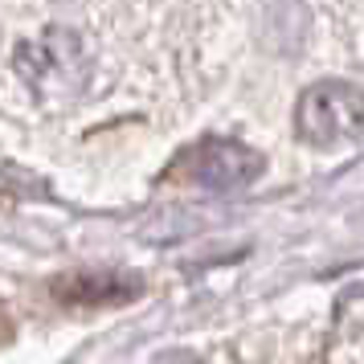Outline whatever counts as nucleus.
I'll return each instance as SVG.
<instances>
[{
	"label": "nucleus",
	"instance_id": "f257e3e1",
	"mask_svg": "<svg viewBox=\"0 0 364 364\" xmlns=\"http://www.w3.org/2000/svg\"><path fill=\"white\" fill-rule=\"evenodd\" d=\"M13 74L25 95L46 107H66L86 95L95 78V53L78 29H41L37 37L21 41L13 53Z\"/></svg>",
	"mask_w": 364,
	"mask_h": 364
},
{
	"label": "nucleus",
	"instance_id": "f03ea898",
	"mask_svg": "<svg viewBox=\"0 0 364 364\" xmlns=\"http://www.w3.org/2000/svg\"><path fill=\"white\" fill-rule=\"evenodd\" d=\"M295 135L311 148H344L364 135V90L352 82H315L299 95Z\"/></svg>",
	"mask_w": 364,
	"mask_h": 364
},
{
	"label": "nucleus",
	"instance_id": "7ed1b4c3",
	"mask_svg": "<svg viewBox=\"0 0 364 364\" xmlns=\"http://www.w3.org/2000/svg\"><path fill=\"white\" fill-rule=\"evenodd\" d=\"M184 176L200 188L233 193V188H246L262 176V156L237 139H200L184 156Z\"/></svg>",
	"mask_w": 364,
	"mask_h": 364
},
{
	"label": "nucleus",
	"instance_id": "20e7f679",
	"mask_svg": "<svg viewBox=\"0 0 364 364\" xmlns=\"http://www.w3.org/2000/svg\"><path fill=\"white\" fill-rule=\"evenodd\" d=\"M139 291L135 279H123V274H74V279L62 282L58 295L70 299V303H123Z\"/></svg>",
	"mask_w": 364,
	"mask_h": 364
},
{
	"label": "nucleus",
	"instance_id": "39448f33",
	"mask_svg": "<svg viewBox=\"0 0 364 364\" xmlns=\"http://www.w3.org/2000/svg\"><path fill=\"white\" fill-rule=\"evenodd\" d=\"M156 364H205V360H200L197 352H164Z\"/></svg>",
	"mask_w": 364,
	"mask_h": 364
}]
</instances>
